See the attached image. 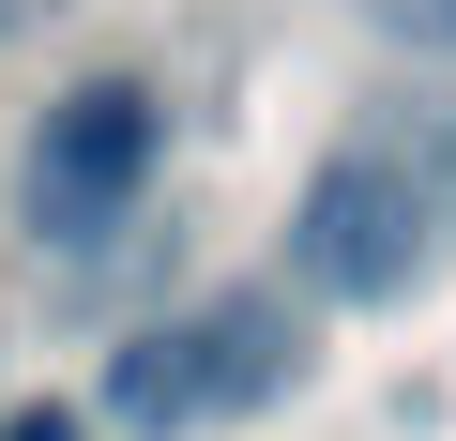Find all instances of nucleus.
I'll return each instance as SVG.
<instances>
[{
  "label": "nucleus",
  "mask_w": 456,
  "mask_h": 441,
  "mask_svg": "<svg viewBox=\"0 0 456 441\" xmlns=\"http://www.w3.org/2000/svg\"><path fill=\"white\" fill-rule=\"evenodd\" d=\"M289 380H305L289 290H213V305H183V320H152V335L107 350V426L183 441V426H228V411H274Z\"/></svg>",
  "instance_id": "1"
},
{
  "label": "nucleus",
  "mask_w": 456,
  "mask_h": 441,
  "mask_svg": "<svg viewBox=\"0 0 456 441\" xmlns=\"http://www.w3.org/2000/svg\"><path fill=\"white\" fill-rule=\"evenodd\" d=\"M426 259H441V198L380 137H350V152L305 167V198H289V290L305 305H395Z\"/></svg>",
  "instance_id": "2"
},
{
  "label": "nucleus",
  "mask_w": 456,
  "mask_h": 441,
  "mask_svg": "<svg viewBox=\"0 0 456 441\" xmlns=\"http://www.w3.org/2000/svg\"><path fill=\"white\" fill-rule=\"evenodd\" d=\"M152 167H167V92L152 77H77L31 122V229L46 244H107L152 198Z\"/></svg>",
  "instance_id": "3"
},
{
  "label": "nucleus",
  "mask_w": 456,
  "mask_h": 441,
  "mask_svg": "<svg viewBox=\"0 0 456 441\" xmlns=\"http://www.w3.org/2000/svg\"><path fill=\"white\" fill-rule=\"evenodd\" d=\"M365 31H380V46H426V61H456V0H365Z\"/></svg>",
  "instance_id": "4"
},
{
  "label": "nucleus",
  "mask_w": 456,
  "mask_h": 441,
  "mask_svg": "<svg viewBox=\"0 0 456 441\" xmlns=\"http://www.w3.org/2000/svg\"><path fill=\"white\" fill-rule=\"evenodd\" d=\"M0 441H92V426H77L61 396H31V411H0Z\"/></svg>",
  "instance_id": "5"
},
{
  "label": "nucleus",
  "mask_w": 456,
  "mask_h": 441,
  "mask_svg": "<svg viewBox=\"0 0 456 441\" xmlns=\"http://www.w3.org/2000/svg\"><path fill=\"white\" fill-rule=\"evenodd\" d=\"M0 16H16V0H0Z\"/></svg>",
  "instance_id": "6"
}]
</instances>
